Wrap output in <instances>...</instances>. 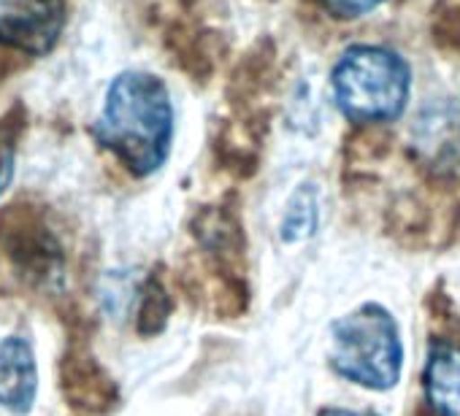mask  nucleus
<instances>
[{"mask_svg":"<svg viewBox=\"0 0 460 416\" xmlns=\"http://www.w3.org/2000/svg\"><path fill=\"white\" fill-rule=\"evenodd\" d=\"M93 135L133 176L155 173L168 160L173 141V106L168 87L144 71L119 74L109 84Z\"/></svg>","mask_w":460,"mask_h":416,"instance_id":"nucleus-1","label":"nucleus"},{"mask_svg":"<svg viewBox=\"0 0 460 416\" xmlns=\"http://www.w3.org/2000/svg\"><path fill=\"white\" fill-rule=\"evenodd\" d=\"M331 87L339 111L352 122H393L403 114L411 92L409 63L385 47L347 49L333 74Z\"/></svg>","mask_w":460,"mask_h":416,"instance_id":"nucleus-2","label":"nucleus"},{"mask_svg":"<svg viewBox=\"0 0 460 416\" xmlns=\"http://www.w3.org/2000/svg\"><path fill=\"white\" fill-rule=\"evenodd\" d=\"M331 365L333 370L366 389H390L401 378L403 343L395 319L376 303L331 325Z\"/></svg>","mask_w":460,"mask_h":416,"instance_id":"nucleus-3","label":"nucleus"},{"mask_svg":"<svg viewBox=\"0 0 460 416\" xmlns=\"http://www.w3.org/2000/svg\"><path fill=\"white\" fill-rule=\"evenodd\" d=\"M66 30V0H0V47L49 55Z\"/></svg>","mask_w":460,"mask_h":416,"instance_id":"nucleus-4","label":"nucleus"},{"mask_svg":"<svg viewBox=\"0 0 460 416\" xmlns=\"http://www.w3.org/2000/svg\"><path fill=\"white\" fill-rule=\"evenodd\" d=\"M39 392V368L33 346L22 335L0 341V408L28 413Z\"/></svg>","mask_w":460,"mask_h":416,"instance_id":"nucleus-5","label":"nucleus"},{"mask_svg":"<svg viewBox=\"0 0 460 416\" xmlns=\"http://www.w3.org/2000/svg\"><path fill=\"white\" fill-rule=\"evenodd\" d=\"M422 386L436 416H460V346L436 343L430 349Z\"/></svg>","mask_w":460,"mask_h":416,"instance_id":"nucleus-6","label":"nucleus"},{"mask_svg":"<svg viewBox=\"0 0 460 416\" xmlns=\"http://www.w3.org/2000/svg\"><path fill=\"white\" fill-rule=\"evenodd\" d=\"M317 228V200H314V189H301L293 200L290 208L282 220V241L288 244H298L304 238H309Z\"/></svg>","mask_w":460,"mask_h":416,"instance_id":"nucleus-7","label":"nucleus"},{"mask_svg":"<svg viewBox=\"0 0 460 416\" xmlns=\"http://www.w3.org/2000/svg\"><path fill=\"white\" fill-rule=\"evenodd\" d=\"M14 157H17V133L12 119H4V125H0V195L12 184Z\"/></svg>","mask_w":460,"mask_h":416,"instance_id":"nucleus-8","label":"nucleus"},{"mask_svg":"<svg viewBox=\"0 0 460 416\" xmlns=\"http://www.w3.org/2000/svg\"><path fill=\"white\" fill-rule=\"evenodd\" d=\"M385 0H320V6L336 20H358L379 9Z\"/></svg>","mask_w":460,"mask_h":416,"instance_id":"nucleus-9","label":"nucleus"},{"mask_svg":"<svg viewBox=\"0 0 460 416\" xmlns=\"http://www.w3.org/2000/svg\"><path fill=\"white\" fill-rule=\"evenodd\" d=\"M320 416H376V413H371V411H344V408H328V411H323Z\"/></svg>","mask_w":460,"mask_h":416,"instance_id":"nucleus-10","label":"nucleus"}]
</instances>
